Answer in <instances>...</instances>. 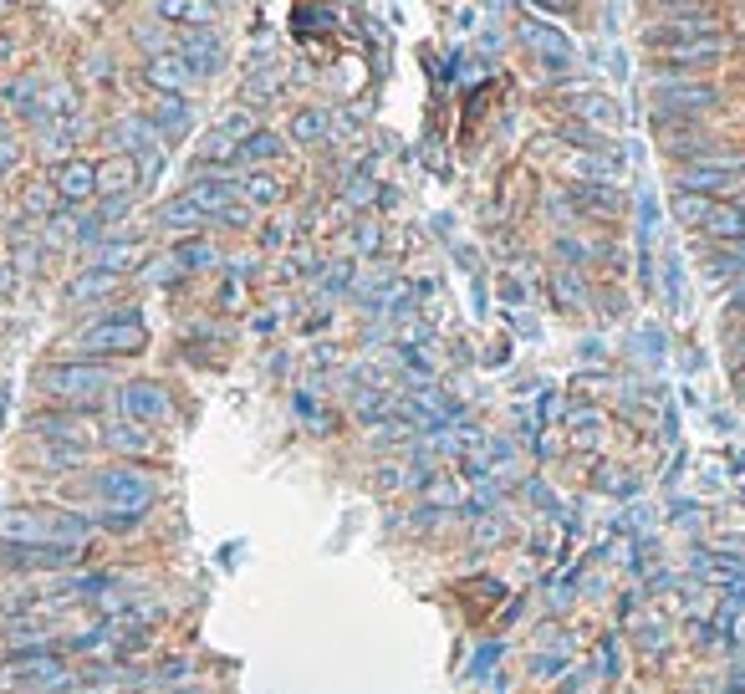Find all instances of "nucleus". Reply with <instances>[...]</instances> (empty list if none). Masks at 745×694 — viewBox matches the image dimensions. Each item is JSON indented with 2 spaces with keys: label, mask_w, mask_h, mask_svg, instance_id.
I'll list each match as a JSON object with an SVG mask.
<instances>
[{
  "label": "nucleus",
  "mask_w": 745,
  "mask_h": 694,
  "mask_svg": "<svg viewBox=\"0 0 745 694\" xmlns=\"http://www.w3.org/2000/svg\"><path fill=\"white\" fill-rule=\"evenodd\" d=\"M82 496L92 505H107V511H134V516H149V505L159 501V480L144 475L138 465H103L82 480Z\"/></svg>",
  "instance_id": "1"
},
{
  "label": "nucleus",
  "mask_w": 745,
  "mask_h": 694,
  "mask_svg": "<svg viewBox=\"0 0 745 694\" xmlns=\"http://www.w3.org/2000/svg\"><path fill=\"white\" fill-rule=\"evenodd\" d=\"M72 684V664L61 649H31L11 653L0 669V694H51Z\"/></svg>",
  "instance_id": "2"
},
{
  "label": "nucleus",
  "mask_w": 745,
  "mask_h": 694,
  "mask_svg": "<svg viewBox=\"0 0 745 694\" xmlns=\"http://www.w3.org/2000/svg\"><path fill=\"white\" fill-rule=\"evenodd\" d=\"M113 388V373L103 363H88V357H72V363H51L42 368V394L57 403H77V409H92Z\"/></svg>",
  "instance_id": "3"
},
{
  "label": "nucleus",
  "mask_w": 745,
  "mask_h": 694,
  "mask_svg": "<svg viewBox=\"0 0 745 694\" xmlns=\"http://www.w3.org/2000/svg\"><path fill=\"white\" fill-rule=\"evenodd\" d=\"M72 348L82 357H123V353H144L149 332L138 322V311H107V317H98V322H88L77 332Z\"/></svg>",
  "instance_id": "4"
},
{
  "label": "nucleus",
  "mask_w": 745,
  "mask_h": 694,
  "mask_svg": "<svg viewBox=\"0 0 745 694\" xmlns=\"http://www.w3.org/2000/svg\"><path fill=\"white\" fill-rule=\"evenodd\" d=\"M674 184L689 194H710V200H731V194L745 190V159L741 153H725L715 148L710 159H695V163H679Z\"/></svg>",
  "instance_id": "5"
},
{
  "label": "nucleus",
  "mask_w": 745,
  "mask_h": 694,
  "mask_svg": "<svg viewBox=\"0 0 745 694\" xmlns=\"http://www.w3.org/2000/svg\"><path fill=\"white\" fill-rule=\"evenodd\" d=\"M649 103H654L658 118H700V113H710L720 103V88L700 82V77H654Z\"/></svg>",
  "instance_id": "6"
},
{
  "label": "nucleus",
  "mask_w": 745,
  "mask_h": 694,
  "mask_svg": "<svg viewBox=\"0 0 745 694\" xmlns=\"http://www.w3.org/2000/svg\"><path fill=\"white\" fill-rule=\"evenodd\" d=\"M118 414L134 424H164V419H174V399L153 378H128V384H118Z\"/></svg>",
  "instance_id": "7"
},
{
  "label": "nucleus",
  "mask_w": 745,
  "mask_h": 694,
  "mask_svg": "<svg viewBox=\"0 0 745 694\" xmlns=\"http://www.w3.org/2000/svg\"><path fill=\"white\" fill-rule=\"evenodd\" d=\"M82 561V547L72 542H31V547H0V567L11 572H67Z\"/></svg>",
  "instance_id": "8"
},
{
  "label": "nucleus",
  "mask_w": 745,
  "mask_h": 694,
  "mask_svg": "<svg viewBox=\"0 0 745 694\" xmlns=\"http://www.w3.org/2000/svg\"><path fill=\"white\" fill-rule=\"evenodd\" d=\"M522 42L537 52V61H547L552 72H566L572 61H577V46H572V36H566L562 26H552V21H541V15H531V21H522Z\"/></svg>",
  "instance_id": "9"
},
{
  "label": "nucleus",
  "mask_w": 745,
  "mask_h": 694,
  "mask_svg": "<svg viewBox=\"0 0 745 694\" xmlns=\"http://www.w3.org/2000/svg\"><path fill=\"white\" fill-rule=\"evenodd\" d=\"M720 36V26L710 15H679V21H658V26L643 31L649 52H664V46H695V42H710Z\"/></svg>",
  "instance_id": "10"
},
{
  "label": "nucleus",
  "mask_w": 745,
  "mask_h": 694,
  "mask_svg": "<svg viewBox=\"0 0 745 694\" xmlns=\"http://www.w3.org/2000/svg\"><path fill=\"white\" fill-rule=\"evenodd\" d=\"M174 52L190 61L194 77H215V72L225 67V42L215 36V26H199V31H184V36H174Z\"/></svg>",
  "instance_id": "11"
},
{
  "label": "nucleus",
  "mask_w": 745,
  "mask_h": 694,
  "mask_svg": "<svg viewBox=\"0 0 745 694\" xmlns=\"http://www.w3.org/2000/svg\"><path fill=\"white\" fill-rule=\"evenodd\" d=\"M31 429H36V434H46V444H82V450H88L92 444V434H98V429H92V419L88 414H67V409H46V414H36L31 419Z\"/></svg>",
  "instance_id": "12"
},
{
  "label": "nucleus",
  "mask_w": 745,
  "mask_h": 694,
  "mask_svg": "<svg viewBox=\"0 0 745 694\" xmlns=\"http://www.w3.org/2000/svg\"><path fill=\"white\" fill-rule=\"evenodd\" d=\"M51 190H57V200H67V205H88L92 194H98V163L61 159L57 174H51Z\"/></svg>",
  "instance_id": "13"
},
{
  "label": "nucleus",
  "mask_w": 745,
  "mask_h": 694,
  "mask_svg": "<svg viewBox=\"0 0 745 694\" xmlns=\"http://www.w3.org/2000/svg\"><path fill=\"white\" fill-rule=\"evenodd\" d=\"M144 77H149L153 88L164 92V98H184V92L199 82V77L190 72V61L180 57V52H159V57H149V67H144Z\"/></svg>",
  "instance_id": "14"
},
{
  "label": "nucleus",
  "mask_w": 745,
  "mask_h": 694,
  "mask_svg": "<svg viewBox=\"0 0 745 694\" xmlns=\"http://www.w3.org/2000/svg\"><path fill=\"white\" fill-rule=\"evenodd\" d=\"M725 57V36H710V42H695V46H664L658 61H669V72L664 77H685V72H700L710 61Z\"/></svg>",
  "instance_id": "15"
},
{
  "label": "nucleus",
  "mask_w": 745,
  "mask_h": 694,
  "mask_svg": "<svg viewBox=\"0 0 745 694\" xmlns=\"http://www.w3.org/2000/svg\"><path fill=\"white\" fill-rule=\"evenodd\" d=\"M700 230H704L710 240H720V246H731V240L745 236V209L731 205V200H710V209H704Z\"/></svg>",
  "instance_id": "16"
},
{
  "label": "nucleus",
  "mask_w": 745,
  "mask_h": 694,
  "mask_svg": "<svg viewBox=\"0 0 745 694\" xmlns=\"http://www.w3.org/2000/svg\"><path fill=\"white\" fill-rule=\"evenodd\" d=\"M153 15L169 21V26H184V31L215 26V5H209V0H153Z\"/></svg>",
  "instance_id": "17"
},
{
  "label": "nucleus",
  "mask_w": 745,
  "mask_h": 694,
  "mask_svg": "<svg viewBox=\"0 0 745 694\" xmlns=\"http://www.w3.org/2000/svg\"><path fill=\"white\" fill-rule=\"evenodd\" d=\"M572 103H577V118L582 123H597V128H623V107L612 103V98H603V92H593V88H577L572 92Z\"/></svg>",
  "instance_id": "18"
},
{
  "label": "nucleus",
  "mask_w": 745,
  "mask_h": 694,
  "mask_svg": "<svg viewBox=\"0 0 745 694\" xmlns=\"http://www.w3.org/2000/svg\"><path fill=\"white\" fill-rule=\"evenodd\" d=\"M103 444L118 450V455H153V434L149 424H134V419H113L103 429Z\"/></svg>",
  "instance_id": "19"
},
{
  "label": "nucleus",
  "mask_w": 745,
  "mask_h": 694,
  "mask_svg": "<svg viewBox=\"0 0 745 694\" xmlns=\"http://www.w3.org/2000/svg\"><path fill=\"white\" fill-rule=\"evenodd\" d=\"M194 200V205L205 209V215H220V209H230L240 200L236 194V179H220V174H209V179H194L190 190H184Z\"/></svg>",
  "instance_id": "20"
},
{
  "label": "nucleus",
  "mask_w": 745,
  "mask_h": 694,
  "mask_svg": "<svg viewBox=\"0 0 745 694\" xmlns=\"http://www.w3.org/2000/svg\"><path fill=\"white\" fill-rule=\"evenodd\" d=\"M134 184H138V163L128 159V153H113L107 163H98V194H134Z\"/></svg>",
  "instance_id": "21"
},
{
  "label": "nucleus",
  "mask_w": 745,
  "mask_h": 694,
  "mask_svg": "<svg viewBox=\"0 0 745 694\" xmlns=\"http://www.w3.org/2000/svg\"><path fill=\"white\" fill-rule=\"evenodd\" d=\"M144 261V246L138 240H107L92 251V271H107V276H118V271H134Z\"/></svg>",
  "instance_id": "22"
},
{
  "label": "nucleus",
  "mask_w": 745,
  "mask_h": 694,
  "mask_svg": "<svg viewBox=\"0 0 745 694\" xmlns=\"http://www.w3.org/2000/svg\"><path fill=\"white\" fill-rule=\"evenodd\" d=\"M149 123H153V134L174 144V138L190 134V103H184V98H159V107H153Z\"/></svg>",
  "instance_id": "23"
},
{
  "label": "nucleus",
  "mask_w": 745,
  "mask_h": 694,
  "mask_svg": "<svg viewBox=\"0 0 745 694\" xmlns=\"http://www.w3.org/2000/svg\"><path fill=\"white\" fill-rule=\"evenodd\" d=\"M159 225H164V230H174V236H194V230L205 225V209L194 205L190 194H180V200H169V205L159 209Z\"/></svg>",
  "instance_id": "24"
},
{
  "label": "nucleus",
  "mask_w": 745,
  "mask_h": 694,
  "mask_svg": "<svg viewBox=\"0 0 745 694\" xmlns=\"http://www.w3.org/2000/svg\"><path fill=\"white\" fill-rule=\"evenodd\" d=\"M236 194H240V200H245L251 209H271V205H282V179L245 174V179H236Z\"/></svg>",
  "instance_id": "25"
},
{
  "label": "nucleus",
  "mask_w": 745,
  "mask_h": 694,
  "mask_svg": "<svg viewBox=\"0 0 745 694\" xmlns=\"http://www.w3.org/2000/svg\"><path fill=\"white\" fill-rule=\"evenodd\" d=\"M215 261H220V251H215L209 240H199V236L180 240V246L169 251V266H184V271H205V266H215Z\"/></svg>",
  "instance_id": "26"
},
{
  "label": "nucleus",
  "mask_w": 745,
  "mask_h": 694,
  "mask_svg": "<svg viewBox=\"0 0 745 694\" xmlns=\"http://www.w3.org/2000/svg\"><path fill=\"white\" fill-rule=\"evenodd\" d=\"M328 134H332L328 107H301L297 118H291V138H297V144H322Z\"/></svg>",
  "instance_id": "27"
},
{
  "label": "nucleus",
  "mask_w": 745,
  "mask_h": 694,
  "mask_svg": "<svg viewBox=\"0 0 745 694\" xmlns=\"http://www.w3.org/2000/svg\"><path fill=\"white\" fill-rule=\"evenodd\" d=\"M118 292V276H107V271H82V276H72V286H67V302H98V296Z\"/></svg>",
  "instance_id": "28"
},
{
  "label": "nucleus",
  "mask_w": 745,
  "mask_h": 694,
  "mask_svg": "<svg viewBox=\"0 0 745 694\" xmlns=\"http://www.w3.org/2000/svg\"><path fill=\"white\" fill-rule=\"evenodd\" d=\"M286 144L276 134H266V128H255L245 144H240V163H271V159H282Z\"/></svg>",
  "instance_id": "29"
},
{
  "label": "nucleus",
  "mask_w": 745,
  "mask_h": 694,
  "mask_svg": "<svg viewBox=\"0 0 745 694\" xmlns=\"http://www.w3.org/2000/svg\"><path fill=\"white\" fill-rule=\"evenodd\" d=\"M240 159V144L220 134V128H209V138L199 144V163H236Z\"/></svg>",
  "instance_id": "30"
},
{
  "label": "nucleus",
  "mask_w": 745,
  "mask_h": 694,
  "mask_svg": "<svg viewBox=\"0 0 745 694\" xmlns=\"http://www.w3.org/2000/svg\"><path fill=\"white\" fill-rule=\"evenodd\" d=\"M572 200H577V205H587V209H597V215H612V209H618V194H612L608 184H577V190H572Z\"/></svg>",
  "instance_id": "31"
},
{
  "label": "nucleus",
  "mask_w": 745,
  "mask_h": 694,
  "mask_svg": "<svg viewBox=\"0 0 745 694\" xmlns=\"http://www.w3.org/2000/svg\"><path fill=\"white\" fill-rule=\"evenodd\" d=\"M88 450L82 444H46V470H82Z\"/></svg>",
  "instance_id": "32"
},
{
  "label": "nucleus",
  "mask_w": 745,
  "mask_h": 694,
  "mask_svg": "<svg viewBox=\"0 0 745 694\" xmlns=\"http://www.w3.org/2000/svg\"><path fill=\"white\" fill-rule=\"evenodd\" d=\"M572 440H577V444H587V450H593V444L603 440V419H597L593 409H582V414H572Z\"/></svg>",
  "instance_id": "33"
},
{
  "label": "nucleus",
  "mask_w": 745,
  "mask_h": 694,
  "mask_svg": "<svg viewBox=\"0 0 745 694\" xmlns=\"http://www.w3.org/2000/svg\"><path fill=\"white\" fill-rule=\"evenodd\" d=\"M552 292H557V302H562V307H582V296H587V292H582V281L572 276V271H557Z\"/></svg>",
  "instance_id": "34"
},
{
  "label": "nucleus",
  "mask_w": 745,
  "mask_h": 694,
  "mask_svg": "<svg viewBox=\"0 0 745 694\" xmlns=\"http://www.w3.org/2000/svg\"><path fill=\"white\" fill-rule=\"evenodd\" d=\"M51 205H57V190H51V184H31L26 190V215H51Z\"/></svg>",
  "instance_id": "35"
},
{
  "label": "nucleus",
  "mask_w": 745,
  "mask_h": 694,
  "mask_svg": "<svg viewBox=\"0 0 745 694\" xmlns=\"http://www.w3.org/2000/svg\"><path fill=\"white\" fill-rule=\"evenodd\" d=\"M220 134L230 138V144H245V138L255 134V118H251V113H230V118L220 123Z\"/></svg>",
  "instance_id": "36"
},
{
  "label": "nucleus",
  "mask_w": 745,
  "mask_h": 694,
  "mask_svg": "<svg viewBox=\"0 0 745 694\" xmlns=\"http://www.w3.org/2000/svg\"><path fill=\"white\" fill-rule=\"evenodd\" d=\"M291 21H297V26H307V31H322L317 21H337V15H332V5H297V11H291Z\"/></svg>",
  "instance_id": "37"
},
{
  "label": "nucleus",
  "mask_w": 745,
  "mask_h": 694,
  "mask_svg": "<svg viewBox=\"0 0 745 694\" xmlns=\"http://www.w3.org/2000/svg\"><path fill=\"white\" fill-rule=\"evenodd\" d=\"M424 501L429 505H455L460 501V486H449V480H429V486H424Z\"/></svg>",
  "instance_id": "38"
},
{
  "label": "nucleus",
  "mask_w": 745,
  "mask_h": 694,
  "mask_svg": "<svg viewBox=\"0 0 745 694\" xmlns=\"http://www.w3.org/2000/svg\"><path fill=\"white\" fill-rule=\"evenodd\" d=\"M403 480H409V470H403V465H378V470H373V486H378V490H399Z\"/></svg>",
  "instance_id": "39"
},
{
  "label": "nucleus",
  "mask_w": 745,
  "mask_h": 694,
  "mask_svg": "<svg viewBox=\"0 0 745 694\" xmlns=\"http://www.w3.org/2000/svg\"><path fill=\"white\" fill-rule=\"evenodd\" d=\"M190 674V659H164V664L153 669L149 680H159V684H174V680H184Z\"/></svg>",
  "instance_id": "40"
},
{
  "label": "nucleus",
  "mask_w": 745,
  "mask_h": 694,
  "mask_svg": "<svg viewBox=\"0 0 745 694\" xmlns=\"http://www.w3.org/2000/svg\"><path fill=\"white\" fill-rule=\"evenodd\" d=\"M720 255H725V266H731L735 276H745V236L731 240V246H720Z\"/></svg>",
  "instance_id": "41"
},
{
  "label": "nucleus",
  "mask_w": 745,
  "mask_h": 694,
  "mask_svg": "<svg viewBox=\"0 0 745 694\" xmlns=\"http://www.w3.org/2000/svg\"><path fill=\"white\" fill-rule=\"evenodd\" d=\"M21 163V144H15V134H0V169H15Z\"/></svg>",
  "instance_id": "42"
},
{
  "label": "nucleus",
  "mask_w": 745,
  "mask_h": 694,
  "mask_svg": "<svg viewBox=\"0 0 745 694\" xmlns=\"http://www.w3.org/2000/svg\"><path fill=\"white\" fill-rule=\"evenodd\" d=\"M353 240H358V251H378V225L363 220V225H358V236H353Z\"/></svg>",
  "instance_id": "43"
},
{
  "label": "nucleus",
  "mask_w": 745,
  "mask_h": 694,
  "mask_svg": "<svg viewBox=\"0 0 745 694\" xmlns=\"http://www.w3.org/2000/svg\"><path fill=\"white\" fill-rule=\"evenodd\" d=\"M480 547H495V542H501V536H506V526H501V521H495V526H491V521H485V526H480Z\"/></svg>",
  "instance_id": "44"
},
{
  "label": "nucleus",
  "mask_w": 745,
  "mask_h": 694,
  "mask_svg": "<svg viewBox=\"0 0 745 694\" xmlns=\"http://www.w3.org/2000/svg\"><path fill=\"white\" fill-rule=\"evenodd\" d=\"M557 251H562V261H582L587 246H582V240H557Z\"/></svg>",
  "instance_id": "45"
},
{
  "label": "nucleus",
  "mask_w": 745,
  "mask_h": 694,
  "mask_svg": "<svg viewBox=\"0 0 745 694\" xmlns=\"http://www.w3.org/2000/svg\"><path fill=\"white\" fill-rule=\"evenodd\" d=\"M531 5H537V11H572L577 0H531Z\"/></svg>",
  "instance_id": "46"
},
{
  "label": "nucleus",
  "mask_w": 745,
  "mask_h": 694,
  "mask_svg": "<svg viewBox=\"0 0 745 694\" xmlns=\"http://www.w3.org/2000/svg\"><path fill=\"white\" fill-rule=\"evenodd\" d=\"M209 5H225V0H209Z\"/></svg>",
  "instance_id": "47"
},
{
  "label": "nucleus",
  "mask_w": 745,
  "mask_h": 694,
  "mask_svg": "<svg viewBox=\"0 0 745 694\" xmlns=\"http://www.w3.org/2000/svg\"><path fill=\"white\" fill-rule=\"evenodd\" d=\"M741 373H745V357H741Z\"/></svg>",
  "instance_id": "48"
},
{
  "label": "nucleus",
  "mask_w": 745,
  "mask_h": 694,
  "mask_svg": "<svg viewBox=\"0 0 745 694\" xmlns=\"http://www.w3.org/2000/svg\"><path fill=\"white\" fill-rule=\"evenodd\" d=\"M654 5H664V0H654Z\"/></svg>",
  "instance_id": "49"
}]
</instances>
